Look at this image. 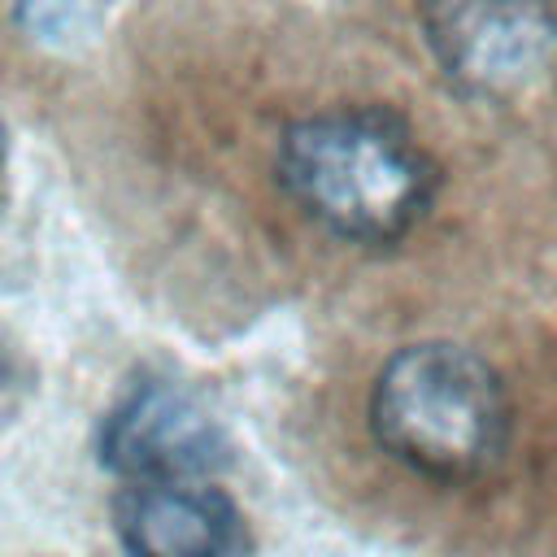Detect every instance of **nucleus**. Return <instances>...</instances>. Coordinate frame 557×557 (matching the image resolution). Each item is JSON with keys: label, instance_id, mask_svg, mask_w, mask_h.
Here are the masks:
<instances>
[{"label": "nucleus", "instance_id": "423d86ee", "mask_svg": "<svg viewBox=\"0 0 557 557\" xmlns=\"http://www.w3.org/2000/svg\"><path fill=\"white\" fill-rule=\"evenodd\" d=\"M9 4H13V22L30 39L48 48H70L100 30L109 0H9Z\"/></svg>", "mask_w": 557, "mask_h": 557}, {"label": "nucleus", "instance_id": "f03ea898", "mask_svg": "<svg viewBox=\"0 0 557 557\" xmlns=\"http://www.w3.org/2000/svg\"><path fill=\"white\" fill-rule=\"evenodd\" d=\"M370 431L387 457L431 483L479 479L509 440L505 383L466 344H409L374 379Z\"/></svg>", "mask_w": 557, "mask_h": 557}, {"label": "nucleus", "instance_id": "39448f33", "mask_svg": "<svg viewBox=\"0 0 557 557\" xmlns=\"http://www.w3.org/2000/svg\"><path fill=\"white\" fill-rule=\"evenodd\" d=\"M113 527L131 557H235L244 548L231 496L191 479L131 483L113 505Z\"/></svg>", "mask_w": 557, "mask_h": 557}, {"label": "nucleus", "instance_id": "f257e3e1", "mask_svg": "<svg viewBox=\"0 0 557 557\" xmlns=\"http://www.w3.org/2000/svg\"><path fill=\"white\" fill-rule=\"evenodd\" d=\"M278 178L318 226L352 244L409 235L435 196L431 157L383 109H335L287 126Z\"/></svg>", "mask_w": 557, "mask_h": 557}, {"label": "nucleus", "instance_id": "20e7f679", "mask_svg": "<svg viewBox=\"0 0 557 557\" xmlns=\"http://www.w3.org/2000/svg\"><path fill=\"white\" fill-rule=\"evenodd\" d=\"M226 431L178 383L131 387L100 431V461L131 483L196 479L226 466Z\"/></svg>", "mask_w": 557, "mask_h": 557}, {"label": "nucleus", "instance_id": "0eeeda50", "mask_svg": "<svg viewBox=\"0 0 557 557\" xmlns=\"http://www.w3.org/2000/svg\"><path fill=\"white\" fill-rule=\"evenodd\" d=\"M17 387H22V352L9 339V331L0 326V413L17 400Z\"/></svg>", "mask_w": 557, "mask_h": 557}, {"label": "nucleus", "instance_id": "6e6552de", "mask_svg": "<svg viewBox=\"0 0 557 557\" xmlns=\"http://www.w3.org/2000/svg\"><path fill=\"white\" fill-rule=\"evenodd\" d=\"M0 165H4V126H0Z\"/></svg>", "mask_w": 557, "mask_h": 557}, {"label": "nucleus", "instance_id": "7ed1b4c3", "mask_svg": "<svg viewBox=\"0 0 557 557\" xmlns=\"http://www.w3.org/2000/svg\"><path fill=\"white\" fill-rule=\"evenodd\" d=\"M422 30L440 74L483 100L522 96L557 61L553 0H422Z\"/></svg>", "mask_w": 557, "mask_h": 557}]
</instances>
